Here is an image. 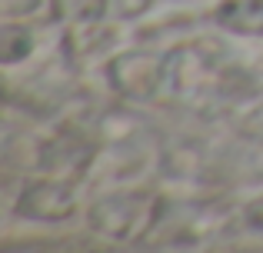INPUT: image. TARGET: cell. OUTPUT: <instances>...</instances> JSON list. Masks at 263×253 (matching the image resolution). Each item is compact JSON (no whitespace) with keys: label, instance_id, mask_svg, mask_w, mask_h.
Here are the masks:
<instances>
[{"label":"cell","instance_id":"1","mask_svg":"<svg viewBox=\"0 0 263 253\" xmlns=\"http://www.w3.org/2000/svg\"><path fill=\"white\" fill-rule=\"evenodd\" d=\"M163 200L150 190H123L93 203L90 227L110 240H140L157 227L163 213Z\"/></svg>","mask_w":263,"mask_h":253},{"label":"cell","instance_id":"2","mask_svg":"<svg viewBox=\"0 0 263 253\" xmlns=\"http://www.w3.org/2000/svg\"><path fill=\"white\" fill-rule=\"evenodd\" d=\"M170 67H174V50L170 53H150V50H123L114 53L103 67L107 84L117 97L123 100H154L163 87L170 84Z\"/></svg>","mask_w":263,"mask_h":253},{"label":"cell","instance_id":"3","mask_svg":"<svg viewBox=\"0 0 263 253\" xmlns=\"http://www.w3.org/2000/svg\"><path fill=\"white\" fill-rule=\"evenodd\" d=\"M73 210H77V193L64 180L27 183L17 200V217H27V220L37 223H60L67 217H73Z\"/></svg>","mask_w":263,"mask_h":253},{"label":"cell","instance_id":"4","mask_svg":"<svg viewBox=\"0 0 263 253\" xmlns=\"http://www.w3.org/2000/svg\"><path fill=\"white\" fill-rule=\"evenodd\" d=\"M157 0H53L50 13L67 24H103V20H140Z\"/></svg>","mask_w":263,"mask_h":253},{"label":"cell","instance_id":"5","mask_svg":"<svg viewBox=\"0 0 263 253\" xmlns=\"http://www.w3.org/2000/svg\"><path fill=\"white\" fill-rule=\"evenodd\" d=\"M210 20L237 37H263V0H220Z\"/></svg>","mask_w":263,"mask_h":253},{"label":"cell","instance_id":"6","mask_svg":"<svg viewBox=\"0 0 263 253\" xmlns=\"http://www.w3.org/2000/svg\"><path fill=\"white\" fill-rule=\"evenodd\" d=\"M33 50V33L27 24H4L0 30V60L4 67H13Z\"/></svg>","mask_w":263,"mask_h":253},{"label":"cell","instance_id":"7","mask_svg":"<svg viewBox=\"0 0 263 253\" xmlns=\"http://www.w3.org/2000/svg\"><path fill=\"white\" fill-rule=\"evenodd\" d=\"M240 227L263 237V193L253 197L250 203H243V210H240Z\"/></svg>","mask_w":263,"mask_h":253}]
</instances>
